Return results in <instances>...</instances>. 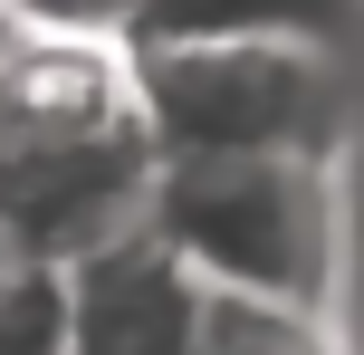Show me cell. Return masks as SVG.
<instances>
[{
  "mask_svg": "<svg viewBox=\"0 0 364 355\" xmlns=\"http://www.w3.org/2000/svg\"><path fill=\"white\" fill-rule=\"evenodd\" d=\"M154 231L240 298H346V173L336 154H182L154 183Z\"/></svg>",
  "mask_w": 364,
  "mask_h": 355,
  "instance_id": "cell-2",
  "label": "cell"
},
{
  "mask_svg": "<svg viewBox=\"0 0 364 355\" xmlns=\"http://www.w3.org/2000/svg\"><path fill=\"white\" fill-rule=\"evenodd\" d=\"M201 355H346V337H336L326 307H288V298H240V288H211Z\"/></svg>",
  "mask_w": 364,
  "mask_h": 355,
  "instance_id": "cell-5",
  "label": "cell"
},
{
  "mask_svg": "<svg viewBox=\"0 0 364 355\" xmlns=\"http://www.w3.org/2000/svg\"><path fill=\"white\" fill-rule=\"evenodd\" d=\"M154 183L164 144L134 87V48L29 10V38L0 58V260H87L144 231Z\"/></svg>",
  "mask_w": 364,
  "mask_h": 355,
  "instance_id": "cell-1",
  "label": "cell"
},
{
  "mask_svg": "<svg viewBox=\"0 0 364 355\" xmlns=\"http://www.w3.org/2000/svg\"><path fill=\"white\" fill-rule=\"evenodd\" d=\"M0 355H68V307L58 269H0Z\"/></svg>",
  "mask_w": 364,
  "mask_h": 355,
  "instance_id": "cell-6",
  "label": "cell"
},
{
  "mask_svg": "<svg viewBox=\"0 0 364 355\" xmlns=\"http://www.w3.org/2000/svg\"><path fill=\"white\" fill-rule=\"evenodd\" d=\"M58 307H68V355H201L211 279L144 221L58 269Z\"/></svg>",
  "mask_w": 364,
  "mask_h": 355,
  "instance_id": "cell-4",
  "label": "cell"
},
{
  "mask_svg": "<svg viewBox=\"0 0 364 355\" xmlns=\"http://www.w3.org/2000/svg\"><path fill=\"white\" fill-rule=\"evenodd\" d=\"M154 144L182 154H346V68L326 29H201L134 48Z\"/></svg>",
  "mask_w": 364,
  "mask_h": 355,
  "instance_id": "cell-3",
  "label": "cell"
}]
</instances>
